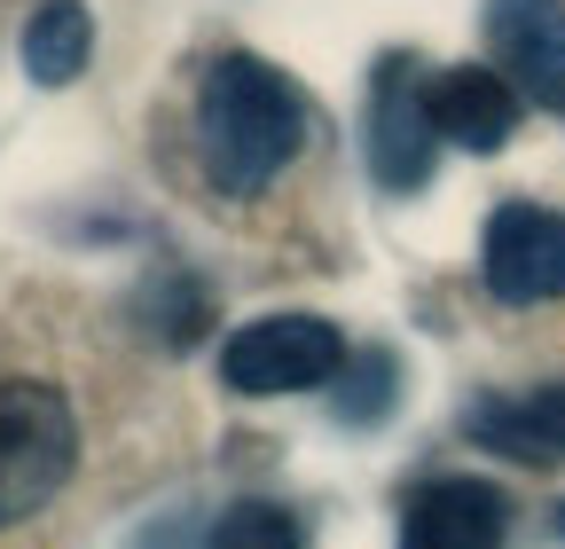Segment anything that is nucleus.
I'll return each mask as SVG.
<instances>
[{
    "label": "nucleus",
    "mask_w": 565,
    "mask_h": 549,
    "mask_svg": "<svg viewBox=\"0 0 565 549\" xmlns=\"http://www.w3.org/2000/svg\"><path fill=\"white\" fill-rule=\"evenodd\" d=\"M433 133L456 150H503L519 133V87L503 72H487V63H448L433 79Z\"/></svg>",
    "instance_id": "8"
},
{
    "label": "nucleus",
    "mask_w": 565,
    "mask_h": 549,
    "mask_svg": "<svg viewBox=\"0 0 565 549\" xmlns=\"http://www.w3.org/2000/svg\"><path fill=\"white\" fill-rule=\"evenodd\" d=\"M204 549H307V534H299L291 510H275V503H236V510H221V526L204 534Z\"/></svg>",
    "instance_id": "11"
},
{
    "label": "nucleus",
    "mask_w": 565,
    "mask_h": 549,
    "mask_svg": "<svg viewBox=\"0 0 565 549\" xmlns=\"http://www.w3.org/2000/svg\"><path fill=\"white\" fill-rule=\"evenodd\" d=\"M557 526H565V518H557Z\"/></svg>",
    "instance_id": "13"
},
{
    "label": "nucleus",
    "mask_w": 565,
    "mask_h": 549,
    "mask_svg": "<svg viewBox=\"0 0 565 549\" xmlns=\"http://www.w3.org/2000/svg\"><path fill=\"white\" fill-rule=\"evenodd\" d=\"M338 369H345V337L322 314H259L221 346V377L252 400L322 392V385H338Z\"/></svg>",
    "instance_id": "3"
},
{
    "label": "nucleus",
    "mask_w": 565,
    "mask_h": 549,
    "mask_svg": "<svg viewBox=\"0 0 565 549\" xmlns=\"http://www.w3.org/2000/svg\"><path fill=\"white\" fill-rule=\"evenodd\" d=\"M487 47L526 103L565 110V0H487Z\"/></svg>",
    "instance_id": "6"
},
{
    "label": "nucleus",
    "mask_w": 565,
    "mask_h": 549,
    "mask_svg": "<svg viewBox=\"0 0 565 549\" xmlns=\"http://www.w3.org/2000/svg\"><path fill=\"white\" fill-rule=\"evenodd\" d=\"M503 495L487 478H433L401 510V549H503Z\"/></svg>",
    "instance_id": "7"
},
{
    "label": "nucleus",
    "mask_w": 565,
    "mask_h": 549,
    "mask_svg": "<svg viewBox=\"0 0 565 549\" xmlns=\"http://www.w3.org/2000/svg\"><path fill=\"white\" fill-rule=\"evenodd\" d=\"M87 55H95V17H87V0H40L32 24H24V72L40 87H71L87 72Z\"/></svg>",
    "instance_id": "10"
},
{
    "label": "nucleus",
    "mask_w": 565,
    "mask_h": 549,
    "mask_svg": "<svg viewBox=\"0 0 565 549\" xmlns=\"http://www.w3.org/2000/svg\"><path fill=\"white\" fill-rule=\"evenodd\" d=\"M79 463V417L47 377H9L0 385V526H24L63 495Z\"/></svg>",
    "instance_id": "2"
},
{
    "label": "nucleus",
    "mask_w": 565,
    "mask_h": 549,
    "mask_svg": "<svg viewBox=\"0 0 565 549\" xmlns=\"http://www.w3.org/2000/svg\"><path fill=\"white\" fill-rule=\"evenodd\" d=\"M338 377H345V385H338V417H345V424H377L385 408H393V362H385V354L345 362Z\"/></svg>",
    "instance_id": "12"
},
{
    "label": "nucleus",
    "mask_w": 565,
    "mask_h": 549,
    "mask_svg": "<svg viewBox=\"0 0 565 549\" xmlns=\"http://www.w3.org/2000/svg\"><path fill=\"white\" fill-rule=\"evenodd\" d=\"M479 274L503 306H542V299H565V220L550 204H503L487 220V244H479Z\"/></svg>",
    "instance_id": "5"
},
{
    "label": "nucleus",
    "mask_w": 565,
    "mask_h": 549,
    "mask_svg": "<svg viewBox=\"0 0 565 549\" xmlns=\"http://www.w3.org/2000/svg\"><path fill=\"white\" fill-rule=\"evenodd\" d=\"M196 150L221 196H259L307 150V95L259 55H221L196 87Z\"/></svg>",
    "instance_id": "1"
},
{
    "label": "nucleus",
    "mask_w": 565,
    "mask_h": 549,
    "mask_svg": "<svg viewBox=\"0 0 565 549\" xmlns=\"http://www.w3.org/2000/svg\"><path fill=\"white\" fill-rule=\"evenodd\" d=\"M463 432L494 455L519 463H565V385H534V392H494L463 408Z\"/></svg>",
    "instance_id": "9"
},
{
    "label": "nucleus",
    "mask_w": 565,
    "mask_h": 549,
    "mask_svg": "<svg viewBox=\"0 0 565 549\" xmlns=\"http://www.w3.org/2000/svg\"><path fill=\"white\" fill-rule=\"evenodd\" d=\"M440 158V133H433V79L416 72L408 55L377 63V87H370V173L385 189H424Z\"/></svg>",
    "instance_id": "4"
}]
</instances>
